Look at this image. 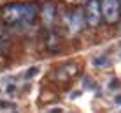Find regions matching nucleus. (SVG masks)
Here are the masks:
<instances>
[{
  "instance_id": "39448f33",
  "label": "nucleus",
  "mask_w": 121,
  "mask_h": 113,
  "mask_svg": "<svg viewBox=\"0 0 121 113\" xmlns=\"http://www.w3.org/2000/svg\"><path fill=\"white\" fill-rule=\"evenodd\" d=\"M69 27L72 32H79L82 27H84V20H82V14L81 12H74L69 20Z\"/></svg>"
},
{
  "instance_id": "9d476101",
  "label": "nucleus",
  "mask_w": 121,
  "mask_h": 113,
  "mask_svg": "<svg viewBox=\"0 0 121 113\" xmlns=\"http://www.w3.org/2000/svg\"><path fill=\"white\" fill-rule=\"evenodd\" d=\"M51 113H61V111H60V110H53Z\"/></svg>"
},
{
  "instance_id": "1a4fd4ad",
  "label": "nucleus",
  "mask_w": 121,
  "mask_h": 113,
  "mask_svg": "<svg viewBox=\"0 0 121 113\" xmlns=\"http://www.w3.org/2000/svg\"><path fill=\"white\" fill-rule=\"evenodd\" d=\"M114 103H116V104H118V106H121V95H118V97H116V99H114Z\"/></svg>"
},
{
  "instance_id": "0eeeda50",
  "label": "nucleus",
  "mask_w": 121,
  "mask_h": 113,
  "mask_svg": "<svg viewBox=\"0 0 121 113\" xmlns=\"http://www.w3.org/2000/svg\"><path fill=\"white\" fill-rule=\"evenodd\" d=\"M39 73V67H30L28 69V73H26V76L30 78V76H35V74Z\"/></svg>"
},
{
  "instance_id": "7ed1b4c3",
  "label": "nucleus",
  "mask_w": 121,
  "mask_h": 113,
  "mask_svg": "<svg viewBox=\"0 0 121 113\" xmlns=\"http://www.w3.org/2000/svg\"><path fill=\"white\" fill-rule=\"evenodd\" d=\"M86 20L91 27H97L102 20V12H100V2L98 0H88L86 4Z\"/></svg>"
},
{
  "instance_id": "f03ea898",
  "label": "nucleus",
  "mask_w": 121,
  "mask_h": 113,
  "mask_svg": "<svg viewBox=\"0 0 121 113\" xmlns=\"http://www.w3.org/2000/svg\"><path fill=\"white\" fill-rule=\"evenodd\" d=\"M100 12L107 23H116L119 20V0H102Z\"/></svg>"
},
{
  "instance_id": "f257e3e1",
  "label": "nucleus",
  "mask_w": 121,
  "mask_h": 113,
  "mask_svg": "<svg viewBox=\"0 0 121 113\" xmlns=\"http://www.w3.org/2000/svg\"><path fill=\"white\" fill-rule=\"evenodd\" d=\"M37 11L39 5L37 4H11V5L4 7L2 18L9 25H30L33 20L37 18Z\"/></svg>"
},
{
  "instance_id": "6e6552de",
  "label": "nucleus",
  "mask_w": 121,
  "mask_h": 113,
  "mask_svg": "<svg viewBox=\"0 0 121 113\" xmlns=\"http://www.w3.org/2000/svg\"><path fill=\"white\" fill-rule=\"evenodd\" d=\"M109 88H112V90H118V88H119V81H118V79H112V81H111V85H109Z\"/></svg>"
},
{
  "instance_id": "20e7f679",
  "label": "nucleus",
  "mask_w": 121,
  "mask_h": 113,
  "mask_svg": "<svg viewBox=\"0 0 121 113\" xmlns=\"http://www.w3.org/2000/svg\"><path fill=\"white\" fill-rule=\"evenodd\" d=\"M55 14H56V5L53 2H46L42 5V20L46 25H51L55 21Z\"/></svg>"
},
{
  "instance_id": "9b49d317",
  "label": "nucleus",
  "mask_w": 121,
  "mask_h": 113,
  "mask_svg": "<svg viewBox=\"0 0 121 113\" xmlns=\"http://www.w3.org/2000/svg\"><path fill=\"white\" fill-rule=\"evenodd\" d=\"M119 12H121V2H119Z\"/></svg>"
},
{
  "instance_id": "423d86ee",
  "label": "nucleus",
  "mask_w": 121,
  "mask_h": 113,
  "mask_svg": "<svg viewBox=\"0 0 121 113\" xmlns=\"http://www.w3.org/2000/svg\"><path fill=\"white\" fill-rule=\"evenodd\" d=\"M93 64H95V65H109V60H107L105 57H104V58H95Z\"/></svg>"
}]
</instances>
